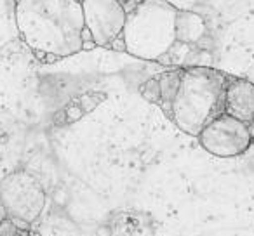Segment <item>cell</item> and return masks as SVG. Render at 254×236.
Returning a JSON list of instances; mask_svg holds the SVG:
<instances>
[{
    "label": "cell",
    "mask_w": 254,
    "mask_h": 236,
    "mask_svg": "<svg viewBox=\"0 0 254 236\" xmlns=\"http://www.w3.org/2000/svg\"><path fill=\"white\" fill-rule=\"evenodd\" d=\"M14 16L21 40L44 63L82 50L80 0H16Z\"/></svg>",
    "instance_id": "cell-1"
},
{
    "label": "cell",
    "mask_w": 254,
    "mask_h": 236,
    "mask_svg": "<svg viewBox=\"0 0 254 236\" xmlns=\"http://www.w3.org/2000/svg\"><path fill=\"white\" fill-rule=\"evenodd\" d=\"M226 82L228 75L211 66L183 68L167 116L181 132L197 138L212 118L223 113Z\"/></svg>",
    "instance_id": "cell-2"
},
{
    "label": "cell",
    "mask_w": 254,
    "mask_h": 236,
    "mask_svg": "<svg viewBox=\"0 0 254 236\" xmlns=\"http://www.w3.org/2000/svg\"><path fill=\"white\" fill-rule=\"evenodd\" d=\"M122 37L126 52L145 61H160L176 42L178 9L166 0H134L124 4Z\"/></svg>",
    "instance_id": "cell-3"
},
{
    "label": "cell",
    "mask_w": 254,
    "mask_h": 236,
    "mask_svg": "<svg viewBox=\"0 0 254 236\" xmlns=\"http://www.w3.org/2000/svg\"><path fill=\"white\" fill-rule=\"evenodd\" d=\"M46 200L42 184L25 170L12 172L0 181V201L5 207L7 217L23 219L32 224L44 212Z\"/></svg>",
    "instance_id": "cell-4"
},
{
    "label": "cell",
    "mask_w": 254,
    "mask_h": 236,
    "mask_svg": "<svg viewBox=\"0 0 254 236\" xmlns=\"http://www.w3.org/2000/svg\"><path fill=\"white\" fill-rule=\"evenodd\" d=\"M197 139L209 155H214L218 158H235L244 155L253 144L247 124L226 113L212 118L200 131Z\"/></svg>",
    "instance_id": "cell-5"
},
{
    "label": "cell",
    "mask_w": 254,
    "mask_h": 236,
    "mask_svg": "<svg viewBox=\"0 0 254 236\" xmlns=\"http://www.w3.org/2000/svg\"><path fill=\"white\" fill-rule=\"evenodd\" d=\"M80 4L84 26L91 32L94 44L98 47H110L124 30V5L117 0H80Z\"/></svg>",
    "instance_id": "cell-6"
},
{
    "label": "cell",
    "mask_w": 254,
    "mask_h": 236,
    "mask_svg": "<svg viewBox=\"0 0 254 236\" xmlns=\"http://www.w3.org/2000/svg\"><path fill=\"white\" fill-rule=\"evenodd\" d=\"M223 113L244 124L254 122V84L246 78L228 77L223 99Z\"/></svg>",
    "instance_id": "cell-7"
},
{
    "label": "cell",
    "mask_w": 254,
    "mask_h": 236,
    "mask_svg": "<svg viewBox=\"0 0 254 236\" xmlns=\"http://www.w3.org/2000/svg\"><path fill=\"white\" fill-rule=\"evenodd\" d=\"M174 32H176V42L195 46L200 44V40L207 33V26L202 16L191 11H180L178 9L176 23H174Z\"/></svg>",
    "instance_id": "cell-8"
},
{
    "label": "cell",
    "mask_w": 254,
    "mask_h": 236,
    "mask_svg": "<svg viewBox=\"0 0 254 236\" xmlns=\"http://www.w3.org/2000/svg\"><path fill=\"white\" fill-rule=\"evenodd\" d=\"M181 71L183 68H174L171 71H164L157 77L159 80V87H160V102L159 106L162 108V111L166 115H169L171 111V102H173L174 95L178 92L180 87V80H181Z\"/></svg>",
    "instance_id": "cell-9"
},
{
    "label": "cell",
    "mask_w": 254,
    "mask_h": 236,
    "mask_svg": "<svg viewBox=\"0 0 254 236\" xmlns=\"http://www.w3.org/2000/svg\"><path fill=\"white\" fill-rule=\"evenodd\" d=\"M139 91H141V95L146 99V101L155 102V104H159L160 102V87H159V80H157V77L146 80L145 84L141 85Z\"/></svg>",
    "instance_id": "cell-10"
},
{
    "label": "cell",
    "mask_w": 254,
    "mask_h": 236,
    "mask_svg": "<svg viewBox=\"0 0 254 236\" xmlns=\"http://www.w3.org/2000/svg\"><path fill=\"white\" fill-rule=\"evenodd\" d=\"M0 236H30V231H23L14 226L11 219H4L0 222Z\"/></svg>",
    "instance_id": "cell-11"
},
{
    "label": "cell",
    "mask_w": 254,
    "mask_h": 236,
    "mask_svg": "<svg viewBox=\"0 0 254 236\" xmlns=\"http://www.w3.org/2000/svg\"><path fill=\"white\" fill-rule=\"evenodd\" d=\"M99 101H101V97L98 99H92V95H82L80 97V108L82 111H91V109H94L96 106L99 104Z\"/></svg>",
    "instance_id": "cell-12"
},
{
    "label": "cell",
    "mask_w": 254,
    "mask_h": 236,
    "mask_svg": "<svg viewBox=\"0 0 254 236\" xmlns=\"http://www.w3.org/2000/svg\"><path fill=\"white\" fill-rule=\"evenodd\" d=\"M64 115L68 116V122H75V120H78L82 115H84V111H82L80 106H70V108H66Z\"/></svg>",
    "instance_id": "cell-13"
},
{
    "label": "cell",
    "mask_w": 254,
    "mask_h": 236,
    "mask_svg": "<svg viewBox=\"0 0 254 236\" xmlns=\"http://www.w3.org/2000/svg\"><path fill=\"white\" fill-rule=\"evenodd\" d=\"M110 47H112L113 50H119V52H126V42H124L122 33H120V35L117 37V39L113 40L112 44H110Z\"/></svg>",
    "instance_id": "cell-14"
},
{
    "label": "cell",
    "mask_w": 254,
    "mask_h": 236,
    "mask_svg": "<svg viewBox=\"0 0 254 236\" xmlns=\"http://www.w3.org/2000/svg\"><path fill=\"white\" fill-rule=\"evenodd\" d=\"M12 222H14V226L18 229H23V231H30V222L23 221V219H14V217H9Z\"/></svg>",
    "instance_id": "cell-15"
},
{
    "label": "cell",
    "mask_w": 254,
    "mask_h": 236,
    "mask_svg": "<svg viewBox=\"0 0 254 236\" xmlns=\"http://www.w3.org/2000/svg\"><path fill=\"white\" fill-rule=\"evenodd\" d=\"M4 219H7V212H5V207L2 205V201H0V222L4 221Z\"/></svg>",
    "instance_id": "cell-16"
},
{
    "label": "cell",
    "mask_w": 254,
    "mask_h": 236,
    "mask_svg": "<svg viewBox=\"0 0 254 236\" xmlns=\"http://www.w3.org/2000/svg\"><path fill=\"white\" fill-rule=\"evenodd\" d=\"M247 131H249L251 139H253V141H254V122H251V124H247Z\"/></svg>",
    "instance_id": "cell-17"
},
{
    "label": "cell",
    "mask_w": 254,
    "mask_h": 236,
    "mask_svg": "<svg viewBox=\"0 0 254 236\" xmlns=\"http://www.w3.org/2000/svg\"><path fill=\"white\" fill-rule=\"evenodd\" d=\"M117 2H120V4H127V2H131V0H117Z\"/></svg>",
    "instance_id": "cell-18"
}]
</instances>
